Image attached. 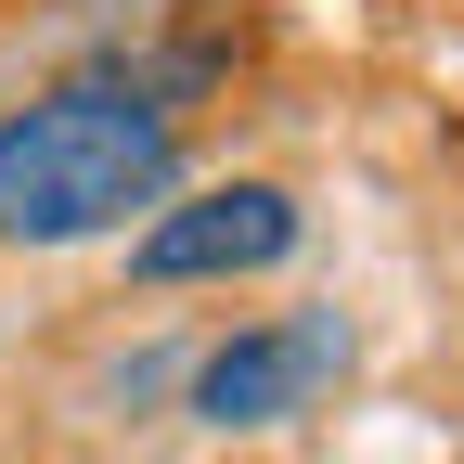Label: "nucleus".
Here are the masks:
<instances>
[{
  "label": "nucleus",
  "mask_w": 464,
  "mask_h": 464,
  "mask_svg": "<svg viewBox=\"0 0 464 464\" xmlns=\"http://www.w3.org/2000/svg\"><path fill=\"white\" fill-rule=\"evenodd\" d=\"M348 348H362L348 310H258V323H232V335L194 348L181 400H194V426H219V439H271V426L323 413V387L348 374Z\"/></svg>",
  "instance_id": "2"
},
{
  "label": "nucleus",
  "mask_w": 464,
  "mask_h": 464,
  "mask_svg": "<svg viewBox=\"0 0 464 464\" xmlns=\"http://www.w3.org/2000/svg\"><path fill=\"white\" fill-rule=\"evenodd\" d=\"M219 65L207 52H116V65H78L26 91L0 116V246H103V232L155 219L181 194V130L194 91Z\"/></svg>",
  "instance_id": "1"
},
{
  "label": "nucleus",
  "mask_w": 464,
  "mask_h": 464,
  "mask_svg": "<svg viewBox=\"0 0 464 464\" xmlns=\"http://www.w3.org/2000/svg\"><path fill=\"white\" fill-rule=\"evenodd\" d=\"M310 246V207L284 194V181H181L142 232H130V284H258V271H284Z\"/></svg>",
  "instance_id": "3"
}]
</instances>
